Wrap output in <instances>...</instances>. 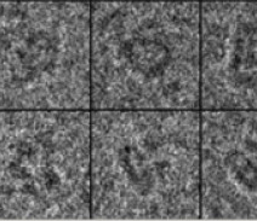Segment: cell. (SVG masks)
Wrapping results in <instances>:
<instances>
[{
  "mask_svg": "<svg viewBox=\"0 0 257 221\" xmlns=\"http://www.w3.org/2000/svg\"><path fill=\"white\" fill-rule=\"evenodd\" d=\"M204 220H257V110H200Z\"/></svg>",
  "mask_w": 257,
  "mask_h": 221,
  "instance_id": "obj_5",
  "label": "cell"
},
{
  "mask_svg": "<svg viewBox=\"0 0 257 221\" xmlns=\"http://www.w3.org/2000/svg\"><path fill=\"white\" fill-rule=\"evenodd\" d=\"M0 110H91V0H0Z\"/></svg>",
  "mask_w": 257,
  "mask_h": 221,
  "instance_id": "obj_3",
  "label": "cell"
},
{
  "mask_svg": "<svg viewBox=\"0 0 257 221\" xmlns=\"http://www.w3.org/2000/svg\"><path fill=\"white\" fill-rule=\"evenodd\" d=\"M200 8V110H257V0Z\"/></svg>",
  "mask_w": 257,
  "mask_h": 221,
  "instance_id": "obj_6",
  "label": "cell"
},
{
  "mask_svg": "<svg viewBox=\"0 0 257 221\" xmlns=\"http://www.w3.org/2000/svg\"><path fill=\"white\" fill-rule=\"evenodd\" d=\"M200 110H91V220H199Z\"/></svg>",
  "mask_w": 257,
  "mask_h": 221,
  "instance_id": "obj_2",
  "label": "cell"
},
{
  "mask_svg": "<svg viewBox=\"0 0 257 221\" xmlns=\"http://www.w3.org/2000/svg\"><path fill=\"white\" fill-rule=\"evenodd\" d=\"M0 220H91V110H0Z\"/></svg>",
  "mask_w": 257,
  "mask_h": 221,
  "instance_id": "obj_4",
  "label": "cell"
},
{
  "mask_svg": "<svg viewBox=\"0 0 257 221\" xmlns=\"http://www.w3.org/2000/svg\"><path fill=\"white\" fill-rule=\"evenodd\" d=\"M201 0H91V110H200Z\"/></svg>",
  "mask_w": 257,
  "mask_h": 221,
  "instance_id": "obj_1",
  "label": "cell"
}]
</instances>
